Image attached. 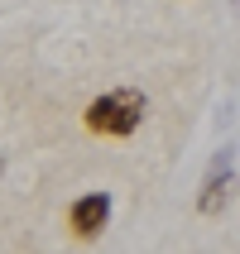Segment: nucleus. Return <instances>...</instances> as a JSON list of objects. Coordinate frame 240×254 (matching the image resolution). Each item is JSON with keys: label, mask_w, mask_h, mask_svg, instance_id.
<instances>
[{"label": "nucleus", "mask_w": 240, "mask_h": 254, "mask_svg": "<svg viewBox=\"0 0 240 254\" xmlns=\"http://www.w3.org/2000/svg\"><path fill=\"white\" fill-rule=\"evenodd\" d=\"M144 91L140 86H115L106 96H96L86 106V129L91 134H111V139H125L144 125Z\"/></svg>", "instance_id": "obj_1"}, {"label": "nucleus", "mask_w": 240, "mask_h": 254, "mask_svg": "<svg viewBox=\"0 0 240 254\" xmlns=\"http://www.w3.org/2000/svg\"><path fill=\"white\" fill-rule=\"evenodd\" d=\"M231 183H236V149L226 144V149L207 163V178H202V187H197V211L216 216L231 201Z\"/></svg>", "instance_id": "obj_2"}, {"label": "nucleus", "mask_w": 240, "mask_h": 254, "mask_svg": "<svg viewBox=\"0 0 240 254\" xmlns=\"http://www.w3.org/2000/svg\"><path fill=\"white\" fill-rule=\"evenodd\" d=\"M106 221H111V192H86V197L72 201V211H68L72 235H82V240L101 235V230H106Z\"/></svg>", "instance_id": "obj_3"}, {"label": "nucleus", "mask_w": 240, "mask_h": 254, "mask_svg": "<svg viewBox=\"0 0 240 254\" xmlns=\"http://www.w3.org/2000/svg\"><path fill=\"white\" fill-rule=\"evenodd\" d=\"M231 5H236V14H240V0H231Z\"/></svg>", "instance_id": "obj_4"}]
</instances>
